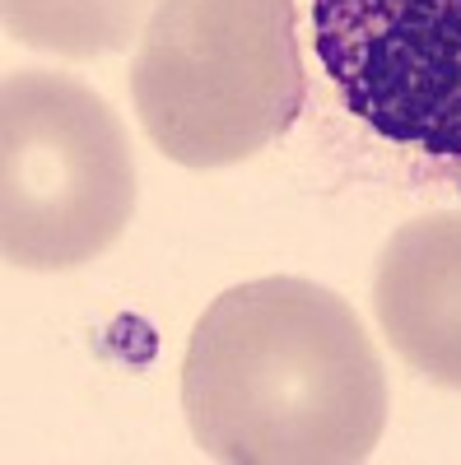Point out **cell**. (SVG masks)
Segmentation results:
<instances>
[{
	"label": "cell",
	"mask_w": 461,
	"mask_h": 465,
	"mask_svg": "<svg viewBox=\"0 0 461 465\" xmlns=\"http://www.w3.org/2000/svg\"><path fill=\"white\" fill-rule=\"evenodd\" d=\"M387 372L336 289L266 275L224 289L182 359L196 447L228 465H350L387 429Z\"/></svg>",
	"instance_id": "1"
},
{
	"label": "cell",
	"mask_w": 461,
	"mask_h": 465,
	"mask_svg": "<svg viewBox=\"0 0 461 465\" xmlns=\"http://www.w3.org/2000/svg\"><path fill=\"white\" fill-rule=\"evenodd\" d=\"M313 37L350 116L461 159V0H313Z\"/></svg>",
	"instance_id": "4"
},
{
	"label": "cell",
	"mask_w": 461,
	"mask_h": 465,
	"mask_svg": "<svg viewBox=\"0 0 461 465\" xmlns=\"http://www.w3.org/2000/svg\"><path fill=\"white\" fill-rule=\"evenodd\" d=\"M145 135L182 168H228L276 144L307 80L294 0H159L131 61Z\"/></svg>",
	"instance_id": "2"
},
{
	"label": "cell",
	"mask_w": 461,
	"mask_h": 465,
	"mask_svg": "<svg viewBox=\"0 0 461 465\" xmlns=\"http://www.w3.org/2000/svg\"><path fill=\"white\" fill-rule=\"evenodd\" d=\"M135 214V153L89 84L15 70L0 94V252L19 270L98 261Z\"/></svg>",
	"instance_id": "3"
},
{
	"label": "cell",
	"mask_w": 461,
	"mask_h": 465,
	"mask_svg": "<svg viewBox=\"0 0 461 465\" xmlns=\"http://www.w3.org/2000/svg\"><path fill=\"white\" fill-rule=\"evenodd\" d=\"M373 312L406 368L461 391V210L392 232L373 270Z\"/></svg>",
	"instance_id": "5"
},
{
	"label": "cell",
	"mask_w": 461,
	"mask_h": 465,
	"mask_svg": "<svg viewBox=\"0 0 461 465\" xmlns=\"http://www.w3.org/2000/svg\"><path fill=\"white\" fill-rule=\"evenodd\" d=\"M159 0H5V28L33 52L89 61L126 52Z\"/></svg>",
	"instance_id": "6"
}]
</instances>
